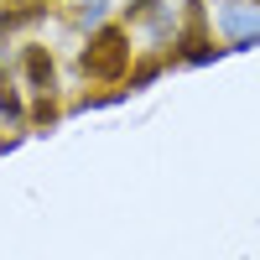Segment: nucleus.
<instances>
[{"instance_id":"3","label":"nucleus","mask_w":260,"mask_h":260,"mask_svg":"<svg viewBox=\"0 0 260 260\" xmlns=\"http://www.w3.org/2000/svg\"><path fill=\"white\" fill-rule=\"evenodd\" d=\"M0 115H11V120H21V99H16V89L6 78H0Z\"/></svg>"},{"instance_id":"2","label":"nucleus","mask_w":260,"mask_h":260,"mask_svg":"<svg viewBox=\"0 0 260 260\" xmlns=\"http://www.w3.org/2000/svg\"><path fill=\"white\" fill-rule=\"evenodd\" d=\"M26 73L37 89H52V57L42 52V47H26Z\"/></svg>"},{"instance_id":"1","label":"nucleus","mask_w":260,"mask_h":260,"mask_svg":"<svg viewBox=\"0 0 260 260\" xmlns=\"http://www.w3.org/2000/svg\"><path fill=\"white\" fill-rule=\"evenodd\" d=\"M120 68H125V31L104 26V31L89 42V52H83V73H94V78H120Z\"/></svg>"}]
</instances>
